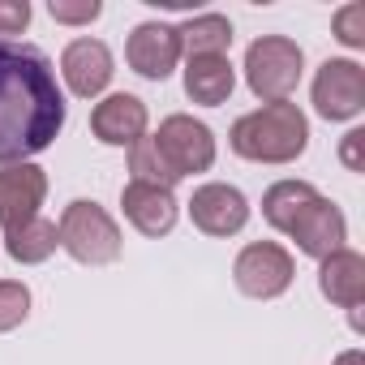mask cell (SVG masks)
<instances>
[{
	"label": "cell",
	"instance_id": "1",
	"mask_svg": "<svg viewBox=\"0 0 365 365\" xmlns=\"http://www.w3.org/2000/svg\"><path fill=\"white\" fill-rule=\"evenodd\" d=\"M65 91L56 65L35 43L0 39V168L31 163L65 129Z\"/></svg>",
	"mask_w": 365,
	"mask_h": 365
},
{
	"label": "cell",
	"instance_id": "2",
	"mask_svg": "<svg viewBox=\"0 0 365 365\" xmlns=\"http://www.w3.org/2000/svg\"><path fill=\"white\" fill-rule=\"evenodd\" d=\"M228 146H232V155H241L250 163H297L309 146V120L292 99L262 103L232 120Z\"/></svg>",
	"mask_w": 365,
	"mask_h": 365
},
{
	"label": "cell",
	"instance_id": "3",
	"mask_svg": "<svg viewBox=\"0 0 365 365\" xmlns=\"http://www.w3.org/2000/svg\"><path fill=\"white\" fill-rule=\"evenodd\" d=\"M56 237H61V250L82 267H108V262L120 258V245H125L116 220L91 198H73L61 211Z\"/></svg>",
	"mask_w": 365,
	"mask_h": 365
},
{
	"label": "cell",
	"instance_id": "4",
	"mask_svg": "<svg viewBox=\"0 0 365 365\" xmlns=\"http://www.w3.org/2000/svg\"><path fill=\"white\" fill-rule=\"evenodd\" d=\"M305 73V52L288 35H262L245 52V82L262 103H284L292 99L297 82Z\"/></svg>",
	"mask_w": 365,
	"mask_h": 365
},
{
	"label": "cell",
	"instance_id": "5",
	"mask_svg": "<svg viewBox=\"0 0 365 365\" xmlns=\"http://www.w3.org/2000/svg\"><path fill=\"white\" fill-rule=\"evenodd\" d=\"M155 146H159L163 163L176 172V180L215 168V133H211V125H202V120H194L185 112H172V116L159 120Z\"/></svg>",
	"mask_w": 365,
	"mask_h": 365
},
{
	"label": "cell",
	"instance_id": "6",
	"mask_svg": "<svg viewBox=\"0 0 365 365\" xmlns=\"http://www.w3.org/2000/svg\"><path fill=\"white\" fill-rule=\"evenodd\" d=\"M292 279H297V262H292V254H288L284 245H275V241H254V245H245V250L237 254V262H232V284H237L245 297H254V301H275V297H284V292L292 288Z\"/></svg>",
	"mask_w": 365,
	"mask_h": 365
},
{
	"label": "cell",
	"instance_id": "7",
	"mask_svg": "<svg viewBox=\"0 0 365 365\" xmlns=\"http://www.w3.org/2000/svg\"><path fill=\"white\" fill-rule=\"evenodd\" d=\"M309 99H314V112L322 120H356L365 112V69L348 56H335V61H322L318 73H314V86H309Z\"/></svg>",
	"mask_w": 365,
	"mask_h": 365
},
{
	"label": "cell",
	"instance_id": "8",
	"mask_svg": "<svg viewBox=\"0 0 365 365\" xmlns=\"http://www.w3.org/2000/svg\"><path fill=\"white\" fill-rule=\"evenodd\" d=\"M190 220L207 237H237L250 224V202H245V194L237 185L207 180V185H198L194 198H190Z\"/></svg>",
	"mask_w": 365,
	"mask_h": 365
},
{
	"label": "cell",
	"instance_id": "9",
	"mask_svg": "<svg viewBox=\"0 0 365 365\" xmlns=\"http://www.w3.org/2000/svg\"><path fill=\"white\" fill-rule=\"evenodd\" d=\"M125 61L138 78L146 82H163L176 65H180V39L176 26L168 22H138L125 39Z\"/></svg>",
	"mask_w": 365,
	"mask_h": 365
},
{
	"label": "cell",
	"instance_id": "10",
	"mask_svg": "<svg viewBox=\"0 0 365 365\" xmlns=\"http://www.w3.org/2000/svg\"><path fill=\"white\" fill-rule=\"evenodd\" d=\"M288 237L297 241V250L305 254V258H327V254H335V250H344V241H348V220H344V211L331 202V198H309L305 207H301V215L288 224Z\"/></svg>",
	"mask_w": 365,
	"mask_h": 365
},
{
	"label": "cell",
	"instance_id": "11",
	"mask_svg": "<svg viewBox=\"0 0 365 365\" xmlns=\"http://www.w3.org/2000/svg\"><path fill=\"white\" fill-rule=\"evenodd\" d=\"M48 198V172L39 163H5L0 168V228H18L39 215Z\"/></svg>",
	"mask_w": 365,
	"mask_h": 365
},
{
	"label": "cell",
	"instance_id": "12",
	"mask_svg": "<svg viewBox=\"0 0 365 365\" xmlns=\"http://www.w3.org/2000/svg\"><path fill=\"white\" fill-rule=\"evenodd\" d=\"M116 65H112V52L103 39H73L65 52H61V78L69 86V95L78 99H99L112 82Z\"/></svg>",
	"mask_w": 365,
	"mask_h": 365
},
{
	"label": "cell",
	"instance_id": "13",
	"mask_svg": "<svg viewBox=\"0 0 365 365\" xmlns=\"http://www.w3.org/2000/svg\"><path fill=\"white\" fill-rule=\"evenodd\" d=\"M146 125H150V112L138 95L129 91H116V95H103L95 108H91V133L103 142V146H133L138 138H146Z\"/></svg>",
	"mask_w": 365,
	"mask_h": 365
},
{
	"label": "cell",
	"instance_id": "14",
	"mask_svg": "<svg viewBox=\"0 0 365 365\" xmlns=\"http://www.w3.org/2000/svg\"><path fill=\"white\" fill-rule=\"evenodd\" d=\"M120 211L125 220L142 232V237H168L176 228V198L172 190H155V185H138V180H129V185L120 190Z\"/></svg>",
	"mask_w": 365,
	"mask_h": 365
},
{
	"label": "cell",
	"instance_id": "15",
	"mask_svg": "<svg viewBox=\"0 0 365 365\" xmlns=\"http://www.w3.org/2000/svg\"><path fill=\"white\" fill-rule=\"evenodd\" d=\"M318 288H322V297L331 305L356 314L361 301H365V254H356L348 245L335 250V254H327L318 262Z\"/></svg>",
	"mask_w": 365,
	"mask_h": 365
},
{
	"label": "cell",
	"instance_id": "16",
	"mask_svg": "<svg viewBox=\"0 0 365 365\" xmlns=\"http://www.w3.org/2000/svg\"><path fill=\"white\" fill-rule=\"evenodd\" d=\"M237 91V69L228 56H190L185 61V95L202 108L228 103Z\"/></svg>",
	"mask_w": 365,
	"mask_h": 365
},
{
	"label": "cell",
	"instance_id": "17",
	"mask_svg": "<svg viewBox=\"0 0 365 365\" xmlns=\"http://www.w3.org/2000/svg\"><path fill=\"white\" fill-rule=\"evenodd\" d=\"M176 39H180V56H228L232 48V22L224 14H198L190 22L176 26Z\"/></svg>",
	"mask_w": 365,
	"mask_h": 365
},
{
	"label": "cell",
	"instance_id": "18",
	"mask_svg": "<svg viewBox=\"0 0 365 365\" xmlns=\"http://www.w3.org/2000/svg\"><path fill=\"white\" fill-rule=\"evenodd\" d=\"M56 245H61L56 224H52V220H39V215L5 232V250H9V258L22 262V267H39V262H48V258L56 254Z\"/></svg>",
	"mask_w": 365,
	"mask_h": 365
},
{
	"label": "cell",
	"instance_id": "19",
	"mask_svg": "<svg viewBox=\"0 0 365 365\" xmlns=\"http://www.w3.org/2000/svg\"><path fill=\"white\" fill-rule=\"evenodd\" d=\"M318 198V190L309 180H275V185L262 194V220L275 228V232H288V224L301 215V207Z\"/></svg>",
	"mask_w": 365,
	"mask_h": 365
},
{
	"label": "cell",
	"instance_id": "20",
	"mask_svg": "<svg viewBox=\"0 0 365 365\" xmlns=\"http://www.w3.org/2000/svg\"><path fill=\"white\" fill-rule=\"evenodd\" d=\"M129 180H138V185H155V190H172L176 185V172L163 163L155 138H138L129 146Z\"/></svg>",
	"mask_w": 365,
	"mask_h": 365
},
{
	"label": "cell",
	"instance_id": "21",
	"mask_svg": "<svg viewBox=\"0 0 365 365\" xmlns=\"http://www.w3.org/2000/svg\"><path fill=\"white\" fill-rule=\"evenodd\" d=\"M31 314V288L22 279H0V335L22 327Z\"/></svg>",
	"mask_w": 365,
	"mask_h": 365
},
{
	"label": "cell",
	"instance_id": "22",
	"mask_svg": "<svg viewBox=\"0 0 365 365\" xmlns=\"http://www.w3.org/2000/svg\"><path fill=\"white\" fill-rule=\"evenodd\" d=\"M335 39L344 48H365V5H344L335 14Z\"/></svg>",
	"mask_w": 365,
	"mask_h": 365
},
{
	"label": "cell",
	"instance_id": "23",
	"mask_svg": "<svg viewBox=\"0 0 365 365\" xmlns=\"http://www.w3.org/2000/svg\"><path fill=\"white\" fill-rule=\"evenodd\" d=\"M48 14L56 22H65V26H86V22H95L103 14V5H99V0H78V5H73V0H52Z\"/></svg>",
	"mask_w": 365,
	"mask_h": 365
},
{
	"label": "cell",
	"instance_id": "24",
	"mask_svg": "<svg viewBox=\"0 0 365 365\" xmlns=\"http://www.w3.org/2000/svg\"><path fill=\"white\" fill-rule=\"evenodd\" d=\"M31 26V5L26 0H0V35H22Z\"/></svg>",
	"mask_w": 365,
	"mask_h": 365
},
{
	"label": "cell",
	"instance_id": "25",
	"mask_svg": "<svg viewBox=\"0 0 365 365\" xmlns=\"http://www.w3.org/2000/svg\"><path fill=\"white\" fill-rule=\"evenodd\" d=\"M361 146H365V129H352V133H344V142H339V159H344V168H348V172H365Z\"/></svg>",
	"mask_w": 365,
	"mask_h": 365
},
{
	"label": "cell",
	"instance_id": "26",
	"mask_svg": "<svg viewBox=\"0 0 365 365\" xmlns=\"http://www.w3.org/2000/svg\"><path fill=\"white\" fill-rule=\"evenodd\" d=\"M331 365H365V352H361V348H348V352H339Z\"/></svg>",
	"mask_w": 365,
	"mask_h": 365
}]
</instances>
